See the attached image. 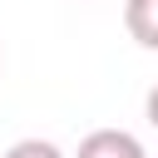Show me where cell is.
Segmentation results:
<instances>
[{"instance_id": "1", "label": "cell", "mask_w": 158, "mask_h": 158, "mask_svg": "<svg viewBox=\"0 0 158 158\" xmlns=\"http://www.w3.org/2000/svg\"><path fill=\"white\" fill-rule=\"evenodd\" d=\"M74 158H148V153H143V143L128 128H94V133L79 138Z\"/></svg>"}, {"instance_id": "2", "label": "cell", "mask_w": 158, "mask_h": 158, "mask_svg": "<svg viewBox=\"0 0 158 158\" xmlns=\"http://www.w3.org/2000/svg\"><path fill=\"white\" fill-rule=\"evenodd\" d=\"M123 30L143 49H158V0H123Z\"/></svg>"}, {"instance_id": "3", "label": "cell", "mask_w": 158, "mask_h": 158, "mask_svg": "<svg viewBox=\"0 0 158 158\" xmlns=\"http://www.w3.org/2000/svg\"><path fill=\"white\" fill-rule=\"evenodd\" d=\"M0 158H64L49 138H20V143H10Z\"/></svg>"}, {"instance_id": "4", "label": "cell", "mask_w": 158, "mask_h": 158, "mask_svg": "<svg viewBox=\"0 0 158 158\" xmlns=\"http://www.w3.org/2000/svg\"><path fill=\"white\" fill-rule=\"evenodd\" d=\"M143 114H148V123H153V128H158V84H153V89H148V99H143Z\"/></svg>"}]
</instances>
